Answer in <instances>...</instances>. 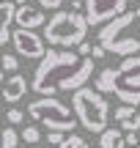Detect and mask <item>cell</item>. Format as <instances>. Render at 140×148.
Returning <instances> with one entry per match:
<instances>
[{"label":"cell","mask_w":140,"mask_h":148,"mask_svg":"<svg viewBox=\"0 0 140 148\" xmlns=\"http://www.w3.org/2000/svg\"><path fill=\"white\" fill-rule=\"evenodd\" d=\"M93 74V60L80 58L74 49H52L44 52L30 79V90H36L41 99H55L60 90H80Z\"/></svg>","instance_id":"1"},{"label":"cell","mask_w":140,"mask_h":148,"mask_svg":"<svg viewBox=\"0 0 140 148\" xmlns=\"http://www.w3.org/2000/svg\"><path fill=\"white\" fill-rule=\"evenodd\" d=\"M99 47L107 55H118V58H135L140 55V5L137 8H126L121 16L99 27L96 33Z\"/></svg>","instance_id":"2"},{"label":"cell","mask_w":140,"mask_h":148,"mask_svg":"<svg viewBox=\"0 0 140 148\" xmlns=\"http://www.w3.org/2000/svg\"><path fill=\"white\" fill-rule=\"evenodd\" d=\"M93 90L115 93L124 104L140 107V55L124 58L118 66H104L93 79Z\"/></svg>","instance_id":"3"},{"label":"cell","mask_w":140,"mask_h":148,"mask_svg":"<svg viewBox=\"0 0 140 148\" xmlns=\"http://www.w3.org/2000/svg\"><path fill=\"white\" fill-rule=\"evenodd\" d=\"M71 112H74L77 123H80L85 132H96L102 134L107 129L110 121V104L99 90L93 88H80L71 93Z\"/></svg>","instance_id":"4"},{"label":"cell","mask_w":140,"mask_h":148,"mask_svg":"<svg viewBox=\"0 0 140 148\" xmlns=\"http://www.w3.org/2000/svg\"><path fill=\"white\" fill-rule=\"evenodd\" d=\"M88 36V22L85 14H74V11H55L44 25V41L55 44L60 49L80 47Z\"/></svg>","instance_id":"5"},{"label":"cell","mask_w":140,"mask_h":148,"mask_svg":"<svg viewBox=\"0 0 140 148\" xmlns=\"http://www.w3.org/2000/svg\"><path fill=\"white\" fill-rule=\"evenodd\" d=\"M27 115L33 118L36 123L47 126L49 132H74L77 118L71 112L69 104H63L60 99H36L27 104Z\"/></svg>","instance_id":"6"},{"label":"cell","mask_w":140,"mask_h":148,"mask_svg":"<svg viewBox=\"0 0 140 148\" xmlns=\"http://www.w3.org/2000/svg\"><path fill=\"white\" fill-rule=\"evenodd\" d=\"M129 5V0H85V22L88 27H96V25H107L113 22L115 16H121Z\"/></svg>","instance_id":"7"},{"label":"cell","mask_w":140,"mask_h":148,"mask_svg":"<svg viewBox=\"0 0 140 148\" xmlns=\"http://www.w3.org/2000/svg\"><path fill=\"white\" fill-rule=\"evenodd\" d=\"M11 44H14V52L19 58H27V60H41L47 47H44V38L33 30H19L16 27L11 33Z\"/></svg>","instance_id":"8"},{"label":"cell","mask_w":140,"mask_h":148,"mask_svg":"<svg viewBox=\"0 0 140 148\" xmlns=\"http://www.w3.org/2000/svg\"><path fill=\"white\" fill-rule=\"evenodd\" d=\"M14 22L19 25V30H33L36 33V27L47 25V16H44V11L38 5H16Z\"/></svg>","instance_id":"9"},{"label":"cell","mask_w":140,"mask_h":148,"mask_svg":"<svg viewBox=\"0 0 140 148\" xmlns=\"http://www.w3.org/2000/svg\"><path fill=\"white\" fill-rule=\"evenodd\" d=\"M115 123H118V129L124 134L140 132V112H137V107H129V104L115 107Z\"/></svg>","instance_id":"10"},{"label":"cell","mask_w":140,"mask_h":148,"mask_svg":"<svg viewBox=\"0 0 140 148\" xmlns=\"http://www.w3.org/2000/svg\"><path fill=\"white\" fill-rule=\"evenodd\" d=\"M3 101H8V104H16V101L22 99V96L27 93V77H22V74H14L11 79H5L3 85Z\"/></svg>","instance_id":"11"},{"label":"cell","mask_w":140,"mask_h":148,"mask_svg":"<svg viewBox=\"0 0 140 148\" xmlns=\"http://www.w3.org/2000/svg\"><path fill=\"white\" fill-rule=\"evenodd\" d=\"M99 148H126L124 132L115 129V126H107L102 134H99Z\"/></svg>","instance_id":"12"},{"label":"cell","mask_w":140,"mask_h":148,"mask_svg":"<svg viewBox=\"0 0 140 148\" xmlns=\"http://www.w3.org/2000/svg\"><path fill=\"white\" fill-rule=\"evenodd\" d=\"M14 14H16L14 0H0V27H8L14 22Z\"/></svg>","instance_id":"13"},{"label":"cell","mask_w":140,"mask_h":148,"mask_svg":"<svg viewBox=\"0 0 140 148\" xmlns=\"http://www.w3.org/2000/svg\"><path fill=\"white\" fill-rule=\"evenodd\" d=\"M0 145L3 148H16L19 145V132H16L14 126H5L3 132H0Z\"/></svg>","instance_id":"14"},{"label":"cell","mask_w":140,"mask_h":148,"mask_svg":"<svg viewBox=\"0 0 140 148\" xmlns=\"http://www.w3.org/2000/svg\"><path fill=\"white\" fill-rule=\"evenodd\" d=\"M19 69V58L11 52H3L0 55V71H16Z\"/></svg>","instance_id":"15"},{"label":"cell","mask_w":140,"mask_h":148,"mask_svg":"<svg viewBox=\"0 0 140 148\" xmlns=\"http://www.w3.org/2000/svg\"><path fill=\"white\" fill-rule=\"evenodd\" d=\"M19 140H25L27 145H36L38 140H41V132H38V126H27V129H22Z\"/></svg>","instance_id":"16"},{"label":"cell","mask_w":140,"mask_h":148,"mask_svg":"<svg viewBox=\"0 0 140 148\" xmlns=\"http://www.w3.org/2000/svg\"><path fill=\"white\" fill-rule=\"evenodd\" d=\"M58 148H88V143H85V137H80V134H66V140Z\"/></svg>","instance_id":"17"},{"label":"cell","mask_w":140,"mask_h":148,"mask_svg":"<svg viewBox=\"0 0 140 148\" xmlns=\"http://www.w3.org/2000/svg\"><path fill=\"white\" fill-rule=\"evenodd\" d=\"M5 121H8L11 126H16V123H22V121H25V112H22V110H16V107H14V110H5Z\"/></svg>","instance_id":"18"},{"label":"cell","mask_w":140,"mask_h":148,"mask_svg":"<svg viewBox=\"0 0 140 148\" xmlns=\"http://www.w3.org/2000/svg\"><path fill=\"white\" fill-rule=\"evenodd\" d=\"M66 0H38V8H49V11H60V5H63Z\"/></svg>","instance_id":"19"},{"label":"cell","mask_w":140,"mask_h":148,"mask_svg":"<svg viewBox=\"0 0 140 148\" xmlns=\"http://www.w3.org/2000/svg\"><path fill=\"white\" fill-rule=\"evenodd\" d=\"M47 140H49L52 145H60V143L66 140V134H63V132H47Z\"/></svg>","instance_id":"20"},{"label":"cell","mask_w":140,"mask_h":148,"mask_svg":"<svg viewBox=\"0 0 140 148\" xmlns=\"http://www.w3.org/2000/svg\"><path fill=\"white\" fill-rule=\"evenodd\" d=\"M91 49H93V44H88V41H82L80 47H77V55H80V58H91Z\"/></svg>","instance_id":"21"},{"label":"cell","mask_w":140,"mask_h":148,"mask_svg":"<svg viewBox=\"0 0 140 148\" xmlns=\"http://www.w3.org/2000/svg\"><path fill=\"white\" fill-rule=\"evenodd\" d=\"M104 55H107V52H104L99 44H93V49H91V60H99V58H104Z\"/></svg>","instance_id":"22"},{"label":"cell","mask_w":140,"mask_h":148,"mask_svg":"<svg viewBox=\"0 0 140 148\" xmlns=\"http://www.w3.org/2000/svg\"><path fill=\"white\" fill-rule=\"evenodd\" d=\"M124 140H126V145H132V148H137V145H140V143H137V140H140V137H137V132L124 134Z\"/></svg>","instance_id":"23"},{"label":"cell","mask_w":140,"mask_h":148,"mask_svg":"<svg viewBox=\"0 0 140 148\" xmlns=\"http://www.w3.org/2000/svg\"><path fill=\"white\" fill-rule=\"evenodd\" d=\"M5 41H11V30L8 27H0V47H5Z\"/></svg>","instance_id":"24"},{"label":"cell","mask_w":140,"mask_h":148,"mask_svg":"<svg viewBox=\"0 0 140 148\" xmlns=\"http://www.w3.org/2000/svg\"><path fill=\"white\" fill-rule=\"evenodd\" d=\"M16 5H30V0H14Z\"/></svg>","instance_id":"25"},{"label":"cell","mask_w":140,"mask_h":148,"mask_svg":"<svg viewBox=\"0 0 140 148\" xmlns=\"http://www.w3.org/2000/svg\"><path fill=\"white\" fill-rule=\"evenodd\" d=\"M0 85H5V71H0Z\"/></svg>","instance_id":"26"},{"label":"cell","mask_w":140,"mask_h":148,"mask_svg":"<svg viewBox=\"0 0 140 148\" xmlns=\"http://www.w3.org/2000/svg\"><path fill=\"white\" fill-rule=\"evenodd\" d=\"M137 137H140V132H137Z\"/></svg>","instance_id":"27"},{"label":"cell","mask_w":140,"mask_h":148,"mask_svg":"<svg viewBox=\"0 0 140 148\" xmlns=\"http://www.w3.org/2000/svg\"><path fill=\"white\" fill-rule=\"evenodd\" d=\"M137 148H140V145H137Z\"/></svg>","instance_id":"28"}]
</instances>
